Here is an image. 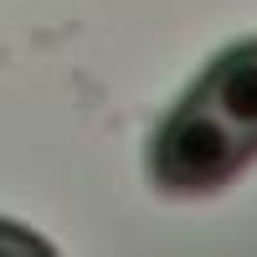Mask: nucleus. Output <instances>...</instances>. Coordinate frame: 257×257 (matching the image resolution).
<instances>
[{
	"label": "nucleus",
	"instance_id": "f03ea898",
	"mask_svg": "<svg viewBox=\"0 0 257 257\" xmlns=\"http://www.w3.org/2000/svg\"><path fill=\"white\" fill-rule=\"evenodd\" d=\"M190 93L201 103H211L237 134H247L257 144V41H242V47L221 52Z\"/></svg>",
	"mask_w": 257,
	"mask_h": 257
},
{
	"label": "nucleus",
	"instance_id": "f257e3e1",
	"mask_svg": "<svg viewBox=\"0 0 257 257\" xmlns=\"http://www.w3.org/2000/svg\"><path fill=\"white\" fill-rule=\"evenodd\" d=\"M252 155L257 144L247 134H237L211 103L185 93L149 139V180L170 196H206L237 180Z\"/></svg>",
	"mask_w": 257,
	"mask_h": 257
}]
</instances>
